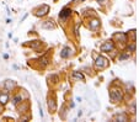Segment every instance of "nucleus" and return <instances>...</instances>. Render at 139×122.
Masks as SVG:
<instances>
[{
    "instance_id": "obj_26",
    "label": "nucleus",
    "mask_w": 139,
    "mask_h": 122,
    "mask_svg": "<svg viewBox=\"0 0 139 122\" xmlns=\"http://www.w3.org/2000/svg\"><path fill=\"white\" fill-rule=\"evenodd\" d=\"M3 57H4V59H9V54H8V53H5Z\"/></svg>"
},
{
    "instance_id": "obj_14",
    "label": "nucleus",
    "mask_w": 139,
    "mask_h": 122,
    "mask_svg": "<svg viewBox=\"0 0 139 122\" xmlns=\"http://www.w3.org/2000/svg\"><path fill=\"white\" fill-rule=\"evenodd\" d=\"M113 120L114 121H119V122H124V121H128L129 120V113L127 112H121V113H117L113 116Z\"/></svg>"
},
{
    "instance_id": "obj_21",
    "label": "nucleus",
    "mask_w": 139,
    "mask_h": 122,
    "mask_svg": "<svg viewBox=\"0 0 139 122\" xmlns=\"http://www.w3.org/2000/svg\"><path fill=\"white\" fill-rule=\"evenodd\" d=\"M38 62H40L41 67H42V68H44V67L49 63V59H48L47 57H42V58H40V61H38Z\"/></svg>"
},
{
    "instance_id": "obj_32",
    "label": "nucleus",
    "mask_w": 139,
    "mask_h": 122,
    "mask_svg": "<svg viewBox=\"0 0 139 122\" xmlns=\"http://www.w3.org/2000/svg\"><path fill=\"white\" fill-rule=\"evenodd\" d=\"M20 1H21V0H20Z\"/></svg>"
},
{
    "instance_id": "obj_2",
    "label": "nucleus",
    "mask_w": 139,
    "mask_h": 122,
    "mask_svg": "<svg viewBox=\"0 0 139 122\" xmlns=\"http://www.w3.org/2000/svg\"><path fill=\"white\" fill-rule=\"evenodd\" d=\"M108 64H110V61L103 56H97L95 58V62H94V65H95L96 70H103L108 67Z\"/></svg>"
},
{
    "instance_id": "obj_4",
    "label": "nucleus",
    "mask_w": 139,
    "mask_h": 122,
    "mask_svg": "<svg viewBox=\"0 0 139 122\" xmlns=\"http://www.w3.org/2000/svg\"><path fill=\"white\" fill-rule=\"evenodd\" d=\"M71 13H73V10L70 9V8H63L62 10H60V13H59V20H60V22L62 24H65L68 20H69V17L71 16Z\"/></svg>"
},
{
    "instance_id": "obj_7",
    "label": "nucleus",
    "mask_w": 139,
    "mask_h": 122,
    "mask_svg": "<svg viewBox=\"0 0 139 122\" xmlns=\"http://www.w3.org/2000/svg\"><path fill=\"white\" fill-rule=\"evenodd\" d=\"M47 105H48V110L51 113H54L57 111V99L56 96L52 94V95H48L47 97Z\"/></svg>"
},
{
    "instance_id": "obj_16",
    "label": "nucleus",
    "mask_w": 139,
    "mask_h": 122,
    "mask_svg": "<svg viewBox=\"0 0 139 122\" xmlns=\"http://www.w3.org/2000/svg\"><path fill=\"white\" fill-rule=\"evenodd\" d=\"M25 46H28V47H31V48H33V49H38L41 46H42V41H40V40H37V41H31L30 43H26Z\"/></svg>"
},
{
    "instance_id": "obj_19",
    "label": "nucleus",
    "mask_w": 139,
    "mask_h": 122,
    "mask_svg": "<svg viewBox=\"0 0 139 122\" xmlns=\"http://www.w3.org/2000/svg\"><path fill=\"white\" fill-rule=\"evenodd\" d=\"M47 79H48V81H51V84H57L59 81V75L58 74H51Z\"/></svg>"
},
{
    "instance_id": "obj_12",
    "label": "nucleus",
    "mask_w": 139,
    "mask_h": 122,
    "mask_svg": "<svg viewBox=\"0 0 139 122\" xmlns=\"http://www.w3.org/2000/svg\"><path fill=\"white\" fill-rule=\"evenodd\" d=\"M41 26L44 30H54V29H57V25H56V22L53 20H46V21L42 22Z\"/></svg>"
},
{
    "instance_id": "obj_9",
    "label": "nucleus",
    "mask_w": 139,
    "mask_h": 122,
    "mask_svg": "<svg viewBox=\"0 0 139 122\" xmlns=\"http://www.w3.org/2000/svg\"><path fill=\"white\" fill-rule=\"evenodd\" d=\"M4 89L6 90V91H14L16 88H17V83L15 81V80H11V79H6L5 81H4Z\"/></svg>"
},
{
    "instance_id": "obj_13",
    "label": "nucleus",
    "mask_w": 139,
    "mask_h": 122,
    "mask_svg": "<svg viewBox=\"0 0 139 122\" xmlns=\"http://www.w3.org/2000/svg\"><path fill=\"white\" fill-rule=\"evenodd\" d=\"M24 100H26V99L22 96V91H20V92H16V94L13 96L11 102H13L14 106H16V105H19V104H20L21 101H24Z\"/></svg>"
},
{
    "instance_id": "obj_27",
    "label": "nucleus",
    "mask_w": 139,
    "mask_h": 122,
    "mask_svg": "<svg viewBox=\"0 0 139 122\" xmlns=\"http://www.w3.org/2000/svg\"><path fill=\"white\" fill-rule=\"evenodd\" d=\"M26 17H27V14H25V15H24V17H22V19H21V22H22V21H24V20H25V19H26Z\"/></svg>"
},
{
    "instance_id": "obj_3",
    "label": "nucleus",
    "mask_w": 139,
    "mask_h": 122,
    "mask_svg": "<svg viewBox=\"0 0 139 122\" xmlns=\"http://www.w3.org/2000/svg\"><path fill=\"white\" fill-rule=\"evenodd\" d=\"M49 11H51V8H49V5H47V4H43V5L38 6L37 9H35V11H33V15H35V16H37V17H44V16H47V15L49 14Z\"/></svg>"
},
{
    "instance_id": "obj_22",
    "label": "nucleus",
    "mask_w": 139,
    "mask_h": 122,
    "mask_svg": "<svg viewBox=\"0 0 139 122\" xmlns=\"http://www.w3.org/2000/svg\"><path fill=\"white\" fill-rule=\"evenodd\" d=\"M134 51H135V43L132 42L130 45L127 46V52H129V53H134Z\"/></svg>"
},
{
    "instance_id": "obj_23",
    "label": "nucleus",
    "mask_w": 139,
    "mask_h": 122,
    "mask_svg": "<svg viewBox=\"0 0 139 122\" xmlns=\"http://www.w3.org/2000/svg\"><path fill=\"white\" fill-rule=\"evenodd\" d=\"M20 121H30L31 120V115H20V118H19Z\"/></svg>"
},
{
    "instance_id": "obj_5",
    "label": "nucleus",
    "mask_w": 139,
    "mask_h": 122,
    "mask_svg": "<svg viewBox=\"0 0 139 122\" xmlns=\"http://www.w3.org/2000/svg\"><path fill=\"white\" fill-rule=\"evenodd\" d=\"M114 48H116V46H114L113 40H108V41H105V42L101 45L100 51L103 52V53H110V52H113Z\"/></svg>"
},
{
    "instance_id": "obj_29",
    "label": "nucleus",
    "mask_w": 139,
    "mask_h": 122,
    "mask_svg": "<svg viewBox=\"0 0 139 122\" xmlns=\"http://www.w3.org/2000/svg\"><path fill=\"white\" fill-rule=\"evenodd\" d=\"M8 37H9V38H13V33H11V32H10V33H9V35H8Z\"/></svg>"
},
{
    "instance_id": "obj_28",
    "label": "nucleus",
    "mask_w": 139,
    "mask_h": 122,
    "mask_svg": "<svg viewBox=\"0 0 139 122\" xmlns=\"http://www.w3.org/2000/svg\"><path fill=\"white\" fill-rule=\"evenodd\" d=\"M76 101H78V102H81V97L78 96V97H76Z\"/></svg>"
},
{
    "instance_id": "obj_6",
    "label": "nucleus",
    "mask_w": 139,
    "mask_h": 122,
    "mask_svg": "<svg viewBox=\"0 0 139 122\" xmlns=\"http://www.w3.org/2000/svg\"><path fill=\"white\" fill-rule=\"evenodd\" d=\"M16 108H17V112L19 115H25L30 111V101L26 99L24 101H21L19 105H16Z\"/></svg>"
},
{
    "instance_id": "obj_18",
    "label": "nucleus",
    "mask_w": 139,
    "mask_h": 122,
    "mask_svg": "<svg viewBox=\"0 0 139 122\" xmlns=\"http://www.w3.org/2000/svg\"><path fill=\"white\" fill-rule=\"evenodd\" d=\"M80 26H81V21H80V20L75 21V24H74V30H73V33H74L75 37H79V30H80Z\"/></svg>"
},
{
    "instance_id": "obj_17",
    "label": "nucleus",
    "mask_w": 139,
    "mask_h": 122,
    "mask_svg": "<svg viewBox=\"0 0 139 122\" xmlns=\"http://www.w3.org/2000/svg\"><path fill=\"white\" fill-rule=\"evenodd\" d=\"M73 78L75 79V80H80V81H85V76H84V74L81 73V72H78V70H75V72H73Z\"/></svg>"
},
{
    "instance_id": "obj_10",
    "label": "nucleus",
    "mask_w": 139,
    "mask_h": 122,
    "mask_svg": "<svg viewBox=\"0 0 139 122\" xmlns=\"http://www.w3.org/2000/svg\"><path fill=\"white\" fill-rule=\"evenodd\" d=\"M10 100V95H9V91H6L5 89L4 90H0V105L5 106Z\"/></svg>"
},
{
    "instance_id": "obj_30",
    "label": "nucleus",
    "mask_w": 139,
    "mask_h": 122,
    "mask_svg": "<svg viewBox=\"0 0 139 122\" xmlns=\"http://www.w3.org/2000/svg\"><path fill=\"white\" fill-rule=\"evenodd\" d=\"M81 115H83V112H81V111H79V112H78V117H80Z\"/></svg>"
},
{
    "instance_id": "obj_25",
    "label": "nucleus",
    "mask_w": 139,
    "mask_h": 122,
    "mask_svg": "<svg viewBox=\"0 0 139 122\" xmlns=\"http://www.w3.org/2000/svg\"><path fill=\"white\" fill-rule=\"evenodd\" d=\"M3 111H4V106H3V105H0V115H1Z\"/></svg>"
},
{
    "instance_id": "obj_20",
    "label": "nucleus",
    "mask_w": 139,
    "mask_h": 122,
    "mask_svg": "<svg viewBox=\"0 0 139 122\" xmlns=\"http://www.w3.org/2000/svg\"><path fill=\"white\" fill-rule=\"evenodd\" d=\"M129 57H130V54L128 52H123L118 56V61H125V59H129Z\"/></svg>"
},
{
    "instance_id": "obj_8",
    "label": "nucleus",
    "mask_w": 139,
    "mask_h": 122,
    "mask_svg": "<svg viewBox=\"0 0 139 122\" xmlns=\"http://www.w3.org/2000/svg\"><path fill=\"white\" fill-rule=\"evenodd\" d=\"M100 26H101V21H100L98 17H95V16H94V17L89 19L87 27H89L90 31H97V30L100 29Z\"/></svg>"
},
{
    "instance_id": "obj_15",
    "label": "nucleus",
    "mask_w": 139,
    "mask_h": 122,
    "mask_svg": "<svg viewBox=\"0 0 139 122\" xmlns=\"http://www.w3.org/2000/svg\"><path fill=\"white\" fill-rule=\"evenodd\" d=\"M71 56V48L69 46H65L62 51H60V57L62 58H69Z\"/></svg>"
},
{
    "instance_id": "obj_24",
    "label": "nucleus",
    "mask_w": 139,
    "mask_h": 122,
    "mask_svg": "<svg viewBox=\"0 0 139 122\" xmlns=\"http://www.w3.org/2000/svg\"><path fill=\"white\" fill-rule=\"evenodd\" d=\"M96 1H97L98 4H101V5H105V4H106V1H107V0H96Z\"/></svg>"
},
{
    "instance_id": "obj_11",
    "label": "nucleus",
    "mask_w": 139,
    "mask_h": 122,
    "mask_svg": "<svg viewBox=\"0 0 139 122\" xmlns=\"http://www.w3.org/2000/svg\"><path fill=\"white\" fill-rule=\"evenodd\" d=\"M113 40H116L119 43H125L127 42V33H124V32H116L113 35Z\"/></svg>"
},
{
    "instance_id": "obj_1",
    "label": "nucleus",
    "mask_w": 139,
    "mask_h": 122,
    "mask_svg": "<svg viewBox=\"0 0 139 122\" xmlns=\"http://www.w3.org/2000/svg\"><path fill=\"white\" fill-rule=\"evenodd\" d=\"M124 99V91L118 85H111L110 86V100L112 104H119Z\"/></svg>"
},
{
    "instance_id": "obj_31",
    "label": "nucleus",
    "mask_w": 139,
    "mask_h": 122,
    "mask_svg": "<svg viewBox=\"0 0 139 122\" xmlns=\"http://www.w3.org/2000/svg\"><path fill=\"white\" fill-rule=\"evenodd\" d=\"M81 1H85V0H81Z\"/></svg>"
}]
</instances>
